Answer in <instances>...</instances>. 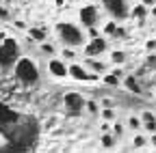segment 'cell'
<instances>
[{"instance_id": "d6986e66", "label": "cell", "mask_w": 156, "mask_h": 153, "mask_svg": "<svg viewBox=\"0 0 156 153\" xmlns=\"http://www.w3.org/2000/svg\"><path fill=\"white\" fill-rule=\"evenodd\" d=\"M145 145H147V138L143 136V134L134 131V138H132V147H134V149H143Z\"/></svg>"}, {"instance_id": "52a82bcc", "label": "cell", "mask_w": 156, "mask_h": 153, "mask_svg": "<svg viewBox=\"0 0 156 153\" xmlns=\"http://www.w3.org/2000/svg\"><path fill=\"white\" fill-rule=\"evenodd\" d=\"M78 20H80V26H85V28L98 26V22H100V11H98V7H93V5H87V7L80 9Z\"/></svg>"}, {"instance_id": "277c9868", "label": "cell", "mask_w": 156, "mask_h": 153, "mask_svg": "<svg viewBox=\"0 0 156 153\" xmlns=\"http://www.w3.org/2000/svg\"><path fill=\"white\" fill-rule=\"evenodd\" d=\"M102 7L115 22H124L130 17V5L128 0H102Z\"/></svg>"}, {"instance_id": "6da1fadb", "label": "cell", "mask_w": 156, "mask_h": 153, "mask_svg": "<svg viewBox=\"0 0 156 153\" xmlns=\"http://www.w3.org/2000/svg\"><path fill=\"white\" fill-rule=\"evenodd\" d=\"M56 35L61 39L63 45H69V48H80L85 45V32L78 24H72V22H58L56 24Z\"/></svg>"}, {"instance_id": "4316f807", "label": "cell", "mask_w": 156, "mask_h": 153, "mask_svg": "<svg viewBox=\"0 0 156 153\" xmlns=\"http://www.w3.org/2000/svg\"><path fill=\"white\" fill-rule=\"evenodd\" d=\"M152 119H156V114H154V112H150V110L141 112V123H143V121H152Z\"/></svg>"}, {"instance_id": "8fae6325", "label": "cell", "mask_w": 156, "mask_h": 153, "mask_svg": "<svg viewBox=\"0 0 156 153\" xmlns=\"http://www.w3.org/2000/svg\"><path fill=\"white\" fill-rule=\"evenodd\" d=\"M102 35H104V37H117V39H119V37H126V30H122V28H119V24H117L115 20H111V22H106V24H104Z\"/></svg>"}, {"instance_id": "83f0119b", "label": "cell", "mask_w": 156, "mask_h": 153, "mask_svg": "<svg viewBox=\"0 0 156 153\" xmlns=\"http://www.w3.org/2000/svg\"><path fill=\"white\" fill-rule=\"evenodd\" d=\"M87 32H89L91 39H93V37H98V35H102L100 30H98V26H89V28H87Z\"/></svg>"}, {"instance_id": "ac0fdd59", "label": "cell", "mask_w": 156, "mask_h": 153, "mask_svg": "<svg viewBox=\"0 0 156 153\" xmlns=\"http://www.w3.org/2000/svg\"><path fill=\"white\" fill-rule=\"evenodd\" d=\"M128 129L130 131H141V119L136 114H130L128 117Z\"/></svg>"}, {"instance_id": "7402d4cb", "label": "cell", "mask_w": 156, "mask_h": 153, "mask_svg": "<svg viewBox=\"0 0 156 153\" xmlns=\"http://www.w3.org/2000/svg\"><path fill=\"white\" fill-rule=\"evenodd\" d=\"M39 50H41V54H46V56H54V54H56V48L50 45V43H46V41H41Z\"/></svg>"}, {"instance_id": "f546056e", "label": "cell", "mask_w": 156, "mask_h": 153, "mask_svg": "<svg viewBox=\"0 0 156 153\" xmlns=\"http://www.w3.org/2000/svg\"><path fill=\"white\" fill-rule=\"evenodd\" d=\"M13 26H15L17 30H26V24H24L22 20H15V22H13Z\"/></svg>"}, {"instance_id": "e575fe53", "label": "cell", "mask_w": 156, "mask_h": 153, "mask_svg": "<svg viewBox=\"0 0 156 153\" xmlns=\"http://www.w3.org/2000/svg\"><path fill=\"white\" fill-rule=\"evenodd\" d=\"M104 106H113V101H111V99H102V108H104Z\"/></svg>"}, {"instance_id": "8d00e7d4", "label": "cell", "mask_w": 156, "mask_h": 153, "mask_svg": "<svg viewBox=\"0 0 156 153\" xmlns=\"http://www.w3.org/2000/svg\"><path fill=\"white\" fill-rule=\"evenodd\" d=\"M63 2H65V0H56V5H63Z\"/></svg>"}, {"instance_id": "5bb4252c", "label": "cell", "mask_w": 156, "mask_h": 153, "mask_svg": "<svg viewBox=\"0 0 156 153\" xmlns=\"http://www.w3.org/2000/svg\"><path fill=\"white\" fill-rule=\"evenodd\" d=\"M26 30H28L30 41H37V43L46 41V28H41V26H33V28H26Z\"/></svg>"}, {"instance_id": "4fadbf2b", "label": "cell", "mask_w": 156, "mask_h": 153, "mask_svg": "<svg viewBox=\"0 0 156 153\" xmlns=\"http://www.w3.org/2000/svg\"><path fill=\"white\" fill-rule=\"evenodd\" d=\"M130 15L134 17V20H139V22H143L145 17L150 15V7H145L143 2H139V5H134V7L130 9Z\"/></svg>"}, {"instance_id": "7a4b0ae2", "label": "cell", "mask_w": 156, "mask_h": 153, "mask_svg": "<svg viewBox=\"0 0 156 153\" xmlns=\"http://www.w3.org/2000/svg\"><path fill=\"white\" fill-rule=\"evenodd\" d=\"M13 73L24 86H35L39 82V69H37V65L30 58H26V56H20V58L15 61Z\"/></svg>"}, {"instance_id": "836d02e7", "label": "cell", "mask_w": 156, "mask_h": 153, "mask_svg": "<svg viewBox=\"0 0 156 153\" xmlns=\"http://www.w3.org/2000/svg\"><path fill=\"white\" fill-rule=\"evenodd\" d=\"M154 48H156V41H150V43H147V50H150V52H152V50H154Z\"/></svg>"}, {"instance_id": "484cf974", "label": "cell", "mask_w": 156, "mask_h": 153, "mask_svg": "<svg viewBox=\"0 0 156 153\" xmlns=\"http://www.w3.org/2000/svg\"><path fill=\"white\" fill-rule=\"evenodd\" d=\"M111 73L115 75V78H119V80H122V78H124V75H126V73H124V69H122V65H115V69H113Z\"/></svg>"}, {"instance_id": "7c38bea8", "label": "cell", "mask_w": 156, "mask_h": 153, "mask_svg": "<svg viewBox=\"0 0 156 153\" xmlns=\"http://www.w3.org/2000/svg\"><path fill=\"white\" fill-rule=\"evenodd\" d=\"M122 82H124L126 91H130V93H134V95H143V86H141V82L136 80L134 75H124Z\"/></svg>"}, {"instance_id": "cb8c5ba5", "label": "cell", "mask_w": 156, "mask_h": 153, "mask_svg": "<svg viewBox=\"0 0 156 153\" xmlns=\"http://www.w3.org/2000/svg\"><path fill=\"white\" fill-rule=\"evenodd\" d=\"M141 129H145V131H156V119H152V121H143L141 123Z\"/></svg>"}, {"instance_id": "f1b7e54d", "label": "cell", "mask_w": 156, "mask_h": 153, "mask_svg": "<svg viewBox=\"0 0 156 153\" xmlns=\"http://www.w3.org/2000/svg\"><path fill=\"white\" fill-rule=\"evenodd\" d=\"M0 20H5V22L9 20V11H7V9H5L2 5H0Z\"/></svg>"}, {"instance_id": "9c48e42d", "label": "cell", "mask_w": 156, "mask_h": 153, "mask_svg": "<svg viewBox=\"0 0 156 153\" xmlns=\"http://www.w3.org/2000/svg\"><path fill=\"white\" fill-rule=\"evenodd\" d=\"M48 71L54 75V78H67V63L63 58H54V56H50Z\"/></svg>"}, {"instance_id": "ffe728a7", "label": "cell", "mask_w": 156, "mask_h": 153, "mask_svg": "<svg viewBox=\"0 0 156 153\" xmlns=\"http://www.w3.org/2000/svg\"><path fill=\"white\" fill-rule=\"evenodd\" d=\"M98 114H102V119H104V121H115V117H117L115 110H113V106H104Z\"/></svg>"}, {"instance_id": "5b68a950", "label": "cell", "mask_w": 156, "mask_h": 153, "mask_svg": "<svg viewBox=\"0 0 156 153\" xmlns=\"http://www.w3.org/2000/svg\"><path fill=\"white\" fill-rule=\"evenodd\" d=\"M67 75H72V78L78 80V82H95L98 78H100V73L87 71V67H83L80 63H76V61L67 67Z\"/></svg>"}, {"instance_id": "9a60e30c", "label": "cell", "mask_w": 156, "mask_h": 153, "mask_svg": "<svg viewBox=\"0 0 156 153\" xmlns=\"http://www.w3.org/2000/svg\"><path fill=\"white\" fill-rule=\"evenodd\" d=\"M119 82H122V80H119V78H115L111 71H104V73H102V84H106V86H113V88H115V86H119Z\"/></svg>"}, {"instance_id": "d590c367", "label": "cell", "mask_w": 156, "mask_h": 153, "mask_svg": "<svg viewBox=\"0 0 156 153\" xmlns=\"http://www.w3.org/2000/svg\"><path fill=\"white\" fill-rule=\"evenodd\" d=\"M150 9H152V11H150V13H152V15H156V5H152V7H150Z\"/></svg>"}, {"instance_id": "8992f818", "label": "cell", "mask_w": 156, "mask_h": 153, "mask_svg": "<svg viewBox=\"0 0 156 153\" xmlns=\"http://www.w3.org/2000/svg\"><path fill=\"white\" fill-rule=\"evenodd\" d=\"M63 104H65V110H67L69 117H80L83 110H85V99L78 93H67L63 97Z\"/></svg>"}, {"instance_id": "2e32d148", "label": "cell", "mask_w": 156, "mask_h": 153, "mask_svg": "<svg viewBox=\"0 0 156 153\" xmlns=\"http://www.w3.org/2000/svg\"><path fill=\"white\" fill-rule=\"evenodd\" d=\"M61 58H63L65 63H74V61H76V48L65 45V48L61 50Z\"/></svg>"}, {"instance_id": "44dd1931", "label": "cell", "mask_w": 156, "mask_h": 153, "mask_svg": "<svg viewBox=\"0 0 156 153\" xmlns=\"http://www.w3.org/2000/svg\"><path fill=\"white\" fill-rule=\"evenodd\" d=\"M100 142H102V147H104V149H113V147H115V138L111 136L108 131H104V134H102Z\"/></svg>"}, {"instance_id": "d4e9b609", "label": "cell", "mask_w": 156, "mask_h": 153, "mask_svg": "<svg viewBox=\"0 0 156 153\" xmlns=\"http://www.w3.org/2000/svg\"><path fill=\"white\" fill-rule=\"evenodd\" d=\"M111 129H113V134H115L117 138H122V136H124V125H122V123H115Z\"/></svg>"}, {"instance_id": "30bf717a", "label": "cell", "mask_w": 156, "mask_h": 153, "mask_svg": "<svg viewBox=\"0 0 156 153\" xmlns=\"http://www.w3.org/2000/svg\"><path fill=\"white\" fill-rule=\"evenodd\" d=\"M85 67H87V71H93V73H104L106 71V63H102L100 56H87Z\"/></svg>"}, {"instance_id": "603a6c76", "label": "cell", "mask_w": 156, "mask_h": 153, "mask_svg": "<svg viewBox=\"0 0 156 153\" xmlns=\"http://www.w3.org/2000/svg\"><path fill=\"white\" fill-rule=\"evenodd\" d=\"M85 108H87V112L91 114V117H95V114L100 112V108H98V104H95V101H85Z\"/></svg>"}, {"instance_id": "d6a6232c", "label": "cell", "mask_w": 156, "mask_h": 153, "mask_svg": "<svg viewBox=\"0 0 156 153\" xmlns=\"http://www.w3.org/2000/svg\"><path fill=\"white\" fill-rule=\"evenodd\" d=\"M141 2H143L145 7H152V5H156V0H141Z\"/></svg>"}, {"instance_id": "4dcf8cb0", "label": "cell", "mask_w": 156, "mask_h": 153, "mask_svg": "<svg viewBox=\"0 0 156 153\" xmlns=\"http://www.w3.org/2000/svg\"><path fill=\"white\" fill-rule=\"evenodd\" d=\"M147 142H150L152 147H156V131H152V134H150V140H147Z\"/></svg>"}, {"instance_id": "e0dca14e", "label": "cell", "mask_w": 156, "mask_h": 153, "mask_svg": "<svg viewBox=\"0 0 156 153\" xmlns=\"http://www.w3.org/2000/svg\"><path fill=\"white\" fill-rule=\"evenodd\" d=\"M111 63H113V65H124V63H126V52L113 50V52H111Z\"/></svg>"}, {"instance_id": "ba28073f", "label": "cell", "mask_w": 156, "mask_h": 153, "mask_svg": "<svg viewBox=\"0 0 156 153\" xmlns=\"http://www.w3.org/2000/svg\"><path fill=\"white\" fill-rule=\"evenodd\" d=\"M106 50H108V41L102 35H98L93 39H89V43L85 45V56H102Z\"/></svg>"}, {"instance_id": "3957f363", "label": "cell", "mask_w": 156, "mask_h": 153, "mask_svg": "<svg viewBox=\"0 0 156 153\" xmlns=\"http://www.w3.org/2000/svg\"><path fill=\"white\" fill-rule=\"evenodd\" d=\"M22 56V50H20V43L11 37H2V43H0V69L9 71L13 69L15 61Z\"/></svg>"}, {"instance_id": "1f68e13d", "label": "cell", "mask_w": 156, "mask_h": 153, "mask_svg": "<svg viewBox=\"0 0 156 153\" xmlns=\"http://www.w3.org/2000/svg\"><path fill=\"white\" fill-rule=\"evenodd\" d=\"M100 129H102V131H111V125H108V121H102Z\"/></svg>"}]
</instances>
